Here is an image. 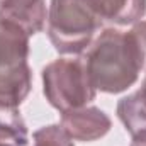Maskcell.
<instances>
[{
	"label": "cell",
	"mask_w": 146,
	"mask_h": 146,
	"mask_svg": "<svg viewBox=\"0 0 146 146\" xmlns=\"http://www.w3.org/2000/svg\"><path fill=\"white\" fill-rule=\"evenodd\" d=\"M34 146H73V139L61 124H51L34 133Z\"/></svg>",
	"instance_id": "30bf717a"
},
{
	"label": "cell",
	"mask_w": 146,
	"mask_h": 146,
	"mask_svg": "<svg viewBox=\"0 0 146 146\" xmlns=\"http://www.w3.org/2000/svg\"><path fill=\"white\" fill-rule=\"evenodd\" d=\"M61 126L75 141H95L110 131L109 115L99 107H78L61 112Z\"/></svg>",
	"instance_id": "5b68a950"
},
{
	"label": "cell",
	"mask_w": 146,
	"mask_h": 146,
	"mask_svg": "<svg viewBox=\"0 0 146 146\" xmlns=\"http://www.w3.org/2000/svg\"><path fill=\"white\" fill-rule=\"evenodd\" d=\"M42 90L48 102L60 112L85 107L97 95L83 58H60L46 65Z\"/></svg>",
	"instance_id": "277c9868"
},
{
	"label": "cell",
	"mask_w": 146,
	"mask_h": 146,
	"mask_svg": "<svg viewBox=\"0 0 146 146\" xmlns=\"http://www.w3.org/2000/svg\"><path fill=\"white\" fill-rule=\"evenodd\" d=\"M117 117L131 136L146 129V100L139 90L117 102Z\"/></svg>",
	"instance_id": "ba28073f"
},
{
	"label": "cell",
	"mask_w": 146,
	"mask_h": 146,
	"mask_svg": "<svg viewBox=\"0 0 146 146\" xmlns=\"http://www.w3.org/2000/svg\"><path fill=\"white\" fill-rule=\"evenodd\" d=\"M0 146H9V145H5V143H0Z\"/></svg>",
	"instance_id": "4fadbf2b"
},
{
	"label": "cell",
	"mask_w": 146,
	"mask_h": 146,
	"mask_svg": "<svg viewBox=\"0 0 146 146\" xmlns=\"http://www.w3.org/2000/svg\"><path fill=\"white\" fill-rule=\"evenodd\" d=\"M48 36L61 54H82L104 27L87 0H51Z\"/></svg>",
	"instance_id": "3957f363"
},
{
	"label": "cell",
	"mask_w": 146,
	"mask_h": 146,
	"mask_svg": "<svg viewBox=\"0 0 146 146\" xmlns=\"http://www.w3.org/2000/svg\"><path fill=\"white\" fill-rule=\"evenodd\" d=\"M146 68V66H145ZM139 94L145 97V100H146V75H145V80H143V85H141V88H139Z\"/></svg>",
	"instance_id": "7c38bea8"
},
{
	"label": "cell",
	"mask_w": 146,
	"mask_h": 146,
	"mask_svg": "<svg viewBox=\"0 0 146 146\" xmlns=\"http://www.w3.org/2000/svg\"><path fill=\"white\" fill-rule=\"evenodd\" d=\"M95 90L121 94L133 87L146 66V21L129 31L104 29L83 58Z\"/></svg>",
	"instance_id": "6da1fadb"
},
{
	"label": "cell",
	"mask_w": 146,
	"mask_h": 146,
	"mask_svg": "<svg viewBox=\"0 0 146 146\" xmlns=\"http://www.w3.org/2000/svg\"><path fill=\"white\" fill-rule=\"evenodd\" d=\"M0 17L17 24L29 36L44 29L48 10L44 0H0Z\"/></svg>",
	"instance_id": "52a82bcc"
},
{
	"label": "cell",
	"mask_w": 146,
	"mask_h": 146,
	"mask_svg": "<svg viewBox=\"0 0 146 146\" xmlns=\"http://www.w3.org/2000/svg\"><path fill=\"white\" fill-rule=\"evenodd\" d=\"M0 143L9 146H29L27 126L19 109L0 106Z\"/></svg>",
	"instance_id": "9c48e42d"
},
{
	"label": "cell",
	"mask_w": 146,
	"mask_h": 146,
	"mask_svg": "<svg viewBox=\"0 0 146 146\" xmlns=\"http://www.w3.org/2000/svg\"><path fill=\"white\" fill-rule=\"evenodd\" d=\"M29 34L17 24L0 17V106L19 109L33 88L27 65Z\"/></svg>",
	"instance_id": "7a4b0ae2"
},
{
	"label": "cell",
	"mask_w": 146,
	"mask_h": 146,
	"mask_svg": "<svg viewBox=\"0 0 146 146\" xmlns=\"http://www.w3.org/2000/svg\"><path fill=\"white\" fill-rule=\"evenodd\" d=\"M131 146H146V129L136 133V134H133Z\"/></svg>",
	"instance_id": "8fae6325"
},
{
	"label": "cell",
	"mask_w": 146,
	"mask_h": 146,
	"mask_svg": "<svg viewBox=\"0 0 146 146\" xmlns=\"http://www.w3.org/2000/svg\"><path fill=\"white\" fill-rule=\"evenodd\" d=\"M102 26H134L146 15V0H87Z\"/></svg>",
	"instance_id": "8992f818"
}]
</instances>
